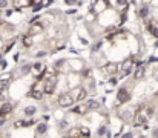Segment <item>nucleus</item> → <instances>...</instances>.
I'll return each mask as SVG.
<instances>
[{"mask_svg": "<svg viewBox=\"0 0 158 138\" xmlns=\"http://www.w3.org/2000/svg\"><path fill=\"white\" fill-rule=\"evenodd\" d=\"M57 127H58L60 130H66V129H69V121L68 120H60L58 124H57Z\"/></svg>", "mask_w": 158, "mask_h": 138, "instance_id": "nucleus-20", "label": "nucleus"}, {"mask_svg": "<svg viewBox=\"0 0 158 138\" xmlns=\"http://www.w3.org/2000/svg\"><path fill=\"white\" fill-rule=\"evenodd\" d=\"M135 58H128L123 61V65H120V77L118 78H124L132 74V65H134Z\"/></svg>", "mask_w": 158, "mask_h": 138, "instance_id": "nucleus-3", "label": "nucleus"}, {"mask_svg": "<svg viewBox=\"0 0 158 138\" xmlns=\"http://www.w3.org/2000/svg\"><path fill=\"white\" fill-rule=\"evenodd\" d=\"M19 57H20L19 52H17V54H14V61H19Z\"/></svg>", "mask_w": 158, "mask_h": 138, "instance_id": "nucleus-32", "label": "nucleus"}, {"mask_svg": "<svg viewBox=\"0 0 158 138\" xmlns=\"http://www.w3.org/2000/svg\"><path fill=\"white\" fill-rule=\"evenodd\" d=\"M117 81H118V78H115V77L109 78V84H117Z\"/></svg>", "mask_w": 158, "mask_h": 138, "instance_id": "nucleus-30", "label": "nucleus"}, {"mask_svg": "<svg viewBox=\"0 0 158 138\" xmlns=\"http://www.w3.org/2000/svg\"><path fill=\"white\" fill-rule=\"evenodd\" d=\"M120 138H135V134L134 132H126V134H123Z\"/></svg>", "mask_w": 158, "mask_h": 138, "instance_id": "nucleus-27", "label": "nucleus"}, {"mask_svg": "<svg viewBox=\"0 0 158 138\" xmlns=\"http://www.w3.org/2000/svg\"><path fill=\"white\" fill-rule=\"evenodd\" d=\"M23 118H20V120H15L14 123H12V127L14 129H20V127H23Z\"/></svg>", "mask_w": 158, "mask_h": 138, "instance_id": "nucleus-23", "label": "nucleus"}, {"mask_svg": "<svg viewBox=\"0 0 158 138\" xmlns=\"http://www.w3.org/2000/svg\"><path fill=\"white\" fill-rule=\"evenodd\" d=\"M6 66H8V61L6 60H0V69H6Z\"/></svg>", "mask_w": 158, "mask_h": 138, "instance_id": "nucleus-28", "label": "nucleus"}, {"mask_svg": "<svg viewBox=\"0 0 158 138\" xmlns=\"http://www.w3.org/2000/svg\"><path fill=\"white\" fill-rule=\"evenodd\" d=\"M48 129H49V126H48V123H46V121H42V123H37V124H35V135H39V137H42V135H46Z\"/></svg>", "mask_w": 158, "mask_h": 138, "instance_id": "nucleus-9", "label": "nucleus"}, {"mask_svg": "<svg viewBox=\"0 0 158 138\" xmlns=\"http://www.w3.org/2000/svg\"><path fill=\"white\" fill-rule=\"evenodd\" d=\"M149 12H150L149 6H148V5H143V6L140 8V11H138V15H140L141 19H144V20H146V19L149 17Z\"/></svg>", "mask_w": 158, "mask_h": 138, "instance_id": "nucleus-15", "label": "nucleus"}, {"mask_svg": "<svg viewBox=\"0 0 158 138\" xmlns=\"http://www.w3.org/2000/svg\"><path fill=\"white\" fill-rule=\"evenodd\" d=\"M146 123H148V118H146V115L141 112V110H137V112L134 114L132 117V124L135 127H143Z\"/></svg>", "mask_w": 158, "mask_h": 138, "instance_id": "nucleus-5", "label": "nucleus"}, {"mask_svg": "<svg viewBox=\"0 0 158 138\" xmlns=\"http://www.w3.org/2000/svg\"><path fill=\"white\" fill-rule=\"evenodd\" d=\"M155 95H157V97H158V91H157V92H155Z\"/></svg>", "mask_w": 158, "mask_h": 138, "instance_id": "nucleus-38", "label": "nucleus"}, {"mask_svg": "<svg viewBox=\"0 0 158 138\" xmlns=\"http://www.w3.org/2000/svg\"><path fill=\"white\" fill-rule=\"evenodd\" d=\"M101 45H103V40H98L94 46H92V52H98L100 48H101Z\"/></svg>", "mask_w": 158, "mask_h": 138, "instance_id": "nucleus-24", "label": "nucleus"}, {"mask_svg": "<svg viewBox=\"0 0 158 138\" xmlns=\"http://www.w3.org/2000/svg\"><path fill=\"white\" fill-rule=\"evenodd\" d=\"M32 43H34V40H32V35H29V34L21 35V46H23V48H31Z\"/></svg>", "mask_w": 158, "mask_h": 138, "instance_id": "nucleus-12", "label": "nucleus"}, {"mask_svg": "<svg viewBox=\"0 0 158 138\" xmlns=\"http://www.w3.org/2000/svg\"><path fill=\"white\" fill-rule=\"evenodd\" d=\"M141 112L146 115V118H152V117H154V114H155V109L152 108V106H146V108L141 110Z\"/></svg>", "mask_w": 158, "mask_h": 138, "instance_id": "nucleus-18", "label": "nucleus"}, {"mask_svg": "<svg viewBox=\"0 0 158 138\" xmlns=\"http://www.w3.org/2000/svg\"><path fill=\"white\" fill-rule=\"evenodd\" d=\"M117 69H118V66L115 65V63H109V65H107V66H105V68L101 69V71L105 72V74H107V75H111V77H112L114 74L117 72Z\"/></svg>", "mask_w": 158, "mask_h": 138, "instance_id": "nucleus-11", "label": "nucleus"}, {"mask_svg": "<svg viewBox=\"0 0 158 138\" xmlns=\"http://www.w3.org/2000/svg\"><path fill=\"white\" fill-rule=\"evenodd\" d=\"M43 31V25L42 23H32V26H31V29H29V35H34V34H39V32H42Z\"/></svg>", "mask_w": 158, "mask_h": 138, "instance_id": "nucleus-14", "label": "nucleus"}, {"mask_svg": "<svg viewBox=\"0 0 158 138\" xmlns=\"http://www.w3.org/2000/svg\"><path fill=\"white\" fill-rule=\"evenodd\" d=\"M130 101V92H129V89L126 86H121L117 91V104H126Z\"/></svg>", "mask_w": 158, "mask_h": 138, "instance_id": "nucleus-2", "label": "nucleus"}, {"mask_svg": "<svg viewBox=\"0 0 158 138\" xmlns=\"http://www.w3.org/2000/svg\"><path fill=\"white\" fill-rule=\"evenodd\" d=\"M57 104L60 106V108H63V109H71L75 104V100H74L72 95H71V92H63V94L58 95Z\"/></svg>", "mask_w": 158, "mask_h": 138, "instance_id": "nucleus-1", "label": "nucleus"}, {"mask_svg": "<svg viewBox=\"0 0 158 138\" xmlns=\"http://www.w3.org/2000/svg\"><path fill=\"white\" fill-rule=\"evenodd\" d=\"M88 88L85 86H80L77 88V95H75V103H83L86 98H88Z\"/></svg>", "mask_w": 158, "mask_h": 138, "instance_id": "nucleus-8", "label": "nucleus"}, {"mask_svg": "<svg viewBox=\"0 0 158 138\" xmlns=\"http://www.w3.org/2000/svg\"><path fill=\"white\" fill-rule=\"evenodd\" d=\"M63 63H66V60H64V58H62V60H57L55 63H54V68H55V69H60V68L63 66Z\"/></svg>", "mask_w": 158, "mask_h": 138, "instance_id": "nucleus-25", "label": "nucleus"}, {"mask_svg": "<svg viewBox=\"0 0 158 138\" xmlns=\"http://www.w3.org/2000/svg\"><path fill=\"white\" fill-rule=\"evenodd\" d=\"M0 12H2V9H0Z\"/></svg>", "mask_w": 158, "mask_h": 138, "instance_id": "nucleus-40", "label": "nucleus"}, {"mask_svg": "<svg viewBox=\"0 0 158 138\" xmlns=\"http://www.w3.org/2000/svg\"><path fill=\"white\" fill-rule=\"evenodd\" d=\"M89 112V109H88V106L83 103H77L75 106H72L71 108V114H75V115H86Z\"/></svg>", "mask_w": 158, "mask_h": 138, "instance_id": "nucleus-6", "label": "nucleus"}, {"mask_svg": "<svg viewBox=\"0 0 158 138\" xmlns=\"http://www.w3.org/2000/svg\"><path fill=\"white\" fill-rule=\"evenodd\" d=\"M45 55H46V52H45V51H39V52L35 54L37 58H42V57H45Z\"/></svg>", "mask_w": 158, "mask_h": 138, "instance_id": "nucleus-29", "label": "nucleus"}, {"mask_svg": "<svg viewBox=\"0 0 158 138\" xmlns=\"http://www.w3.org/2000/svg\"><path fill=\"white\" fill-rule=\"evenodd\" d=\"M34 2V5H40V3H43V0H32Z\"/></svg>", "mask_w": 158, "mask_h": 138, "instance_id": "nucleus-33", "label": "nucleus"}, {"mask_svg": "<svg viewBox=\"0 0 158 138\" xmlns=\"http://www.w3.org/2000/svg\"><path fill=\"white\" fill-rule=\"evenodd\" d=\"M85 104L88 106L89 112H95V110L101 109V101H98V100H95V98H86Z\"/></svg>", "mask_w": 158, "mask_h": 138, "instance_id": "nucleus-7", "label": "nucleus"}, {"mask_svg": "<svg viewBox=\"0 0 158 138\" xmlns=\"http://www.w3.org/2000/svg\"><path fill=\"white\" fill-rule=\"evenodd\" d=\"M14 110V103L12 101H3L0 104V120L2 118H8Z\"/></svg>", "mask_w": 158, "mask_h": 138, "instance_id": "nucleus-4", "label": "nucleus"}, {"mask_svg": "<svg viewBox=\"0 0 158 138\" xmlns=\"http://www.w3.org/2000/svg\"><path fill=\"white\" fill-rule=\"evenodd\" d=\"M2 103H3V101H2V98H0V104H2Z\"/></svg>", "mask_w": 158, "mask_h": 138, "instance_id": "nucleus-39", "label": "nucleus"}, {"mask_svg": "<svg viewBox=\"0 0 158 138\" xmlns=\"http://www.w3.org/2000/svg\"><path fill=\"white\" fill-rule=\"evenodd\" d=\"M72 2H74V0H66V3H68V5H71Z\"/></svg>", "mask_w": 158, "mask_h": 138, "instance_id": "nucleus-34", "label": "nucleus"}, {"mask_svg": "<svg viewBox=\"0 0 158 138\" xmlns=\"http://www.w3.org/2000/svg\"><path fill=\"white\" fill-rule=\"evenodd\" d=\"M45 69H46V68L43 66V63H42V61H35L34 65H32V71H35V72H39V74L43 72Z\"/></svg>", "mask_w": 158, "mask_h": 138, "instance_id": "nucleus-19", "label": "nucleus"}, {"mask_svg": "<svg viewBox=\"0 0 158 138\" xmlns=\"http://www.w3.org/2000/svg\"><path fill=\"white\" fill-rule=\"evenodd\" d=\"M60 138H69V137H68V135H64V137H60Z\"/></svg>", "mask_w": 158, "mask_h": 138, "instance_id": "nucleus-36", "label": "nucleus"}, {"mask_svg": "<svg viewBox=\"0 0 158 138\" xmlns=\"http://www.w3.org/2000/svg\"><path fill=\"white\" fill-rule=\"evenodd\" d=\"M68 137L69 138H80V129H78V126L77 127H71V129L68 130Z\"/></svg>", "mask_w": 158, "mask_h": 138, "instance_id": "nucleus-17", "label": "nucleus"}, {"mask_svg": "<svg viewBox=\"0 0 158 138\" xmlns=\"http://www.w3.org/2000/svg\"><path fill=\"white\" fill-rule=\"evenodd\" d=\"M144 74H146L144 66H138V68H135V71H134V78L135 80H141V78L144 77Z\"/></svg>", "mask_w": 158, "mask_h": 138, "instance_id": "nucleus-13", "label": "nucleus"}, {"mask_svg": "<svg viewBox=\"0 0 158 138\" xmlns=\"http://www.w3.org/2000/svg\"><path fill=\"white\" fill-rule=\"evenodd\" d=\"M8 5H9V0H0V9H6L8 8Z\"/></svg>", "mask_w": 158, "mask_h": 138, "instance_id": "nucleus-26", "label": "nucleus"}, {"mask_svg": "<svg viewBox=\"0 0 158 138\" xmlns=\"http://www.w3.org/2000/svg\"><path fill=\"white\" fill-rule=\"evenodd\" d=\"M80 138H89V137H80Z\"/></svg>", "mask_w": 158, "mask_h": 138, "instance_id": "nucleus-37", "label": "nucleus"}, {"mask_svg": "<svg viewBox=\"0 0 158 138\" xmlns=\"http://www.w3.org/2000/svg\"><path fill=\"white\" fill-rule=\"evenodd\" d=\"M5 15H6V17H9V15H12V9H6V11H5Z\"/></svg>", "mask_w": 158, "mask_h": 138, "instance_id": "nucleus-31", "label": "nucleus"}, {"mask_svg": "<svg viewBox=\"0 0 158 138\" xmlns=\"http://www.w3.org/2000/svg\"><path fill=\"white\" fill-rule=\"evenodd\" d=\"M31 71H32V65H29V63H26V65H21V68H20V75H21V77H26Z\"/></svg>", "mask_w": 158, "mask_h": 138, "instance_id": "nucleus-16", "label": "nucleus"}, {"mask_svg": "<svg viewBox=\"0 0 158 138\" xmlns=\"http://www.w3.org/2000/svg\"><path fill=\"white\" fill-rule=\"evenodd\" d=\"M157 121H158V118H157Z\"/></svg>", "mask_w": 158, "mask_h": 138, "instance_id": "nucleus-41", "label": "nucleus"}, {"mask_svg": "<svg viewBox=\"0 0 158 138\" xmlns=\"http://www.w3.org/2000/svg\"><path fill=\"white\" fill-rule=\"evenodd\" d=\"M78 129H80V135H81V137H89V135H91L89 127H86V126H78Z\"/></svg>", "mask_w": 158, "mask_h": 138, "instance_id": "nucleus-22", "label": "nucleus"}, {"mask_svg": "<svg viewBox=\"0 0 158 138\" xmlns=\"http://www.w3.org/2000/svg\"><path fill=\"white\" fill-rule=\"evenodd\" d=\"M2 58H3V52H0V60H2Z\"/></svg>", "mask_w": 158, "mask_h": 138, "instance_id": "nucleus-35", "label": "nucleus"}, {"mask_svg": "<svg viewBox=\"0 0 158 138\" xmlns=\"http://www.w3.org/2000/svg\"><path fill=\"white\" fill-rule=\"evenodd\" d=\"M107 132V126L106 124H101L98 129H97V137H105Z\"/></svg>", "mask_w": 158, "mask_h": 138, "instance_id": "nucleus-21", "label": "nucleus"}, {"mask_svg": "<svg viewBox=\"0 0 158 138\" xmlns=\"http://www.w3.org/2000/svg\"><path fill=\"white\" fill-rule=\"evenodd\" d=\"M35 114H37V106L29 104V106H25L23 108V115L26 117V118H34Z\"/></svg>", "mask_w": 158, "mask_h": 138, "instance_id": "nucleus-10", "label": "nucleus"}]
</instances>
